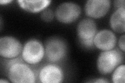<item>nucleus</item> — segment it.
<instances>
[{
    "label": "nucleus",
    "instance_id": "1",
    "mask_svg": "<svg viewBox=\"0 0 125 83\" xmlns=\"http://www.w3.org/2000/svg\"><path fill=\"white\" fill-rule=\"evenodd\" d=\"M124 54L118 49L103 51L97 60V68L102 74L111 73L124 60Z\"/></svg>",
    "mask_w": 125,
    "mask_h": 83
},
{
    "label": "nucleus",
    "instance_id": "2",
    "mask_svg": "<svg viewBox=\"0 0 125 83\" xmlns=\"http://www.w3.org/2000/svg\"><path fill=\"white\" fill-rule=\"evenodd\" d=\"M7 75L12 83H32L36 80L33 71L28 65L18 61H12L10 63Z\"/></svg>",
    "mask_w": 125,
    "mask_h": 83
},
{
    "label": "nucleus",
    "instance_id": "3",
    "mask_svg": "<svg viewBox=\"0 0 125 83\" xmlns=\"http://www.w3.org/2000/svg\"><path fill=\"white\" fill-rule=\"evenodd\" d=\"M44 48L45 57L47 60L51 63L61 61L67 54V45L60 37H53L47 39Z\"/></svg>",
    "mask_w": 125,
    "mask_h": 83
},
{
    "label": "nucleus",
    "instance_id": "4",
    "mask_svg": "<svg viewBox=\"0 0 125 83\" xmlns=\"http://www.w3.org/2000/svg\"><path fill=\"white\" fill-rule=\"evenodd\" d=\"M45 55V48L42 43L37 39H30L27 41L22 50V58L27 64H39Z\"/></svg>",
    "mask_w": 125,
    "mask_h": 83
},
{
    "label": "nucleus",
    "instance_id": "5",
    "mask_svg": "<svg viewBox=\"0 0 125 83\" xmlns=\"http://www.w3.org/2000/svg\"><path fill=\"white\" fill-rule=\"evenodd\" d=\"M77 33L80 44L86 48H93V39L97 33L96 23L93 19L85 18L78 23Z\"/></svg>",
    "mask_w": 125,
    "mask_h": 83
},
{
    "label": "nucleus",
    "instance_id": "6",
    "mask_svg": "<svg viewBox=\"0 0 125 83\" xmlns=\"http://www.w3.org/2000/svg\"><path fill=\"white\" fill-rule=\"evenodd\" d=\"M81 14V8L73 2H64L58 5L55 12L58 21L63 23H70L76 21Z\"/></svg>",
    "mask_w": 125,
    "mask_h": 83
},
{
    "label": "nucleus",
    "instance_id": "7",
    "mask_svg": "<svg viewBox=\"0 0 125 83\" xmlns=\"http://www.w3.org/2000/svg\"><path fill=\"white\" fill-rule=\"evenodd\" d=\"M21 43L13 37L5 36L0 38V55L5 58L18 57L22 50Z\"/></svg>",
    "mask_w": 125,
    "mask_h": 83
},
{
    "label": "nucleus",
    "instance_id": "8",
    "mask_svg": "<svg viewBox=\"0 0 125 83\" xmlns=\"http://www.w3.org/2000/svg\"><path fill=\"white\" fill-rule=\"evenodd\" d=\"M111 4L109 0H89L84 6L85 14L92 18H100L107 13Z\"/></svg>",
    "mask_w": 125,
    "mask_h": 83
},
{
    "label": "nucleus",
    "instance_id": "9",
    "mask_svg": "<svg viewBox=\"0 0 125 83\" xmlns=\"http://www.w3.org/2000/svg\"><path fill=\"white\" fill-rule=\"evenodd\" d=\"M116 43L117 37L114 33L106 29L97 32L93 39L94 46L102 51L114 49Z\"/></svg>",
    "mask_w": 125,
    "mask_h": 83
},
{
    "label": "nucleus",
    "instance_id": "10",
    "mask_svg": "<svg viewBox=\"0 0 125 83\" xmlns=\"http://www.w3.org/2000/svg\"><path fill=\"white\" fill-rule=\"evenodd\" d=\"M63 73L60 66L53 64H49L41 69L39 78L43 83H59L63 80Z\"/></svg>",
    "mask_w": 125,
    "mask_h": 83
},
{
    "label": "nucleus",
    "instance_id": "11",
    "mask_svg": "<svg viewBox=\"0 0 125 83\" xmlns=\"http://www.w3.org/2000/svg\"><path fill=\"white\" fill-rule=\"evenodd\" d=\"M125 8L117 9L112 15L110 21L111 28L114 32L118 33L125 32Z\"/></svg>",
    "mask_w": 125,
    "mask_h": 83
},
{
    "label": "nucleus",
    "instance_id": "12",
    "mask_svg": "<svg viewBox=\"0 0 125 83\" xmlns=\"http://www.w3.org/2000/svg\"><path fill=\"white\" fill-rule=\"evenodd\" d=\"M17 2L21 9L31 13H38L44 10L51 2V1L48 0H19Z\"/></svg>",
    "mask_w": 125,
    "mask_h": 83
},
{
    "label": "nucleus",
    "instance_id": "13",
    "mask_svg": "<svg viewBox=\"0 0 125 83\" xmlns=\"http://www.w3.org/2000/svg\"><path fill=\"white\" fill-rule=\"evenodd\" d=\"M125 65H121L115 69L112 75V82L115 83H125Z\"/></svg>",
    "mask_w": 125,
    "mask_h": 83
},
{
    "label": "nucleus",
    "instance_id": "14",
    "mask_svg": "<svg viewBox=\"0 0 125 83\" xmlns=\"http://www.w3.org/2000/svg\"><path fill=\"white\" fill-rule=\"evenodd\" d=\"M54 17V14L53 10L50 9H45L43 10L41 14V19L45 22L51 21Z\"/></svg>",
    "mask_w": 125,
    "mask_h": 83
},
{
    "label": "nucleus",
    "instance_id": "15",
    "mask_svg": "<svg viewBox=\"0 0 125 83\" xmlns=\"http://www.w3.org/2000/svg\"><path fill=\"white\" fill-rule=\"evenodd\" d=\"M125 36L124 34L120 37L118 41L119 47L120 50L122 51L123 53L125 52Z\"/></svg>",
    "mask_w": 125,
    "mask_h": 83
},
{
    "label": "nucleus",
    "instance_id": "16",
    "mask_svg": "<svg viewBox=\"0 0 125 83\" xmlns=\"http://www.w3.org/2000/svg\"><path fill=\"white\" fill-rule=\"evenodd\" d=\"M114 6L118 9H120V8H125V2L124 0H116L114 2Z\"/></svg>",
    "mask_w": 125,
    "mask_h": 83
},
{
    "label": "nucleus",
    "instance_id": "17",
    "mask_svg": "<svg viewBox=\"0 0 125 83\" xmlns=\"http://www.w3.org/2000/svg\"><path fill=\"white\" fill-rule=\"evenodd\" d=\"M92 82L93 83H108V81H106V80H105L104 78H98V79H96L95 81H92Z\"/></svg>",
    "mask_w": 125,
    "mask_h": 83
},
{
    "label": "nucleus",
    "instance_id": "18",
    "mask_svg": "<svg viewBox=\"0 0 125 83\" xmlns=\"http://www.w3.org/2000/svg\"><path fill=\"white\" fill-rule=\"evenodd\" d=\"M11 2V1H10V0H1V1H0V4H1V5H4L7 4Z\"/></svg>",
    "mask_w": 125,
    "mask_h": 83
},
{
    "label": "nucleus",
    "instance_id": "19",
    "mask_svg": "<svg viewBox=\"0 0 125 83\" xmlns=\"http://www.w3.org/2000/svg\"><path fill=\"white\" fill-rule=\"evenodd\" d=\"M0 82H1V83H9V82H8V81H5V80H2V79H1V81H0Z\"/></svg>",
    "mask_w": 125,
    "mask_h": 83
}]
</instances>
